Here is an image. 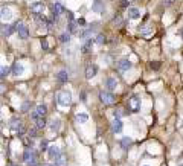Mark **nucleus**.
Segmentation results:
<instances>
[{
    "label": "nucleus",
    "instance_id": "f257e3e1",
    "mask_svg": "<svg viewBox=\"0 0 183 166\" xmlns=\"http://www.w3.org/2000/svg\"><path fill=\"white\" fill-rule=\"evenodd\" d=\"M57 102L61 107H69L72 104V95L67 92V90H60L57 93Z\"/></svg>",
    "mask_w": 183,
    "mask_h": 166
},
{
    "label": "nucleus",
    "instance_id": "f03ea898",
    "mask_svg": "<svg viewBox=\"0 0 183 166\" xmlns=\"http://www.w3.org/2000/svg\"><path fill=\"white\" fill-rule=\"evenodd\" d=\"M99 99H101V102L102 104H105V105H111V104H115V95H113L110 90H102V92L99 93Z\"/></svg>",
    "mask_w": 183,
    "mask_h": 166
},
{
    "label": "nucleus",
    "instance_id": "7ed1b4c3",
    "mask_svg": "<svg viewBox=\"0 0 183 166\" xmlns=\"http://www.w3.org/2000/svg\"><path fill=\"white\" fill-rule=\"evenodd\" d=\"M15 26V31H17V34L21 40H26L29 37V31H28V26L25 23H21V21H17V23L14 24Z\"/></svg>",
    "mask_w": 183,
    "mask_h": 166
},
{
    "label": "nucleus",
    "instance_id": "20e7f679",
    "mask_svg": "<svg viewBox=\"0 0 183 166\" xmlns=\"http://www.w3.org/2000/svg\"><path fill=\"white\" fill-rule=\"evenodd\" d=\"M51 11H52V18L55 20V23L58 21V15L64 12V6L60 3V2H55L51 5Z\"/></svg>",
    "mask_w": 183,
    "mask_h": 166
},
{
    "label": "nucleus",
    "instance_id": "39448f33",
    "mask_svg": "<svg viewBox=\"0 0 183 166\" xmlns=\"http://www.w3.org/2000/svg\"><path fill=\"white\" fill-rule=\"evenodd\" d=\"M128 108H130L131 113H137V111L141 110V99H139L137 96H131V98L128 99Z\"/></svg>",
    "mask_w": 183,
    "mask_h": 166
},
{
    "label": "nucleus",
    "instance_id": "423d86ee",
    "mask_svg": "<svg viewBox=\"0 0 183 166\" xmlns=\"http://www.w3.org/2000/svg\"><path fill=\"white\" fill-rule=\"evenodd\" d=\"M9 128L18 134V133L23 130V124H21V120L18 119V117H12V119L9 120Z\"/></svg>",
    "mask_w": 183,
    "mask_h": 166
},
{
    "label": "nucleus",
    "instance_id": "0eeeda50",
    "mask_svg": "<svg viewBox=\"0 0 183 166\" xmlns=\"http://www.w3.org/2000/svg\"><path fill=\"white\" fill-rule=\"evenodd\" d=\"M130 69H131V63H130V60H127V58H122V60L117 61V70L127 72V70H130Z\"/></svg>",
    "mask_w": 183,
    "mask_h": 166
},
{
    "label": "nucleus",
    "instance_id": "6e6552de",
    "mask_svg": "<svg viewBox=\"0 0 183 166\" xmlns=\"http://www.w3.org/2000/svg\"><path fill=\"white\" fill-rule=\"evenodd\" d=\"M44 9H46V6H44V3H43V2H35V3L31 5L32 14H43V12H44Z\"/></svg>",
    "mask_w": 183,
    "mask_h": 166
},
{
    "label": "nucleus",
    "instance_id": "1a4fd4ad",
    "mask_svg": "<svg viewBox=\"0 0 183 166\" xmlns=\"http://www.w3.org/2000/svg\"><path fill=\"white\" fill-rule=\"evenodd\" d=\"M96 73H98V66H96V64H89V66L85 67V78L87 79L93 78Z\"/></svg>",
    "mask_w": 183,
    "mask_h": 166
},
{
    "label": "nucleus",
    "instance_id": "9d476101",
    "mask_svg": "<svg viewBox=\"0 0 183 166\" xmlns=\"http://www.w3.org/2000/svg\"><path fill=\"white\" fill-rule=\"evenodd\" d=\"M14 32H17V31H15V26H14V24L5 23V24L2 26V35H3V37H9V35H12Z\"/></svg>",
    "mask_w": 183,
    "mask_h": 166
},
{
    "label": "nucleus",
    "instance_id": "9b49d317",
    "mask_svg": "<svg viewBox=\"0 0 183 166\" xmlns=\"http://www.w3.org/2000/svg\"><path fill=\"white\" fill-rule=\"evenodd\" d=\"M11 70H12V75H15V76H20V75H23L25 67H23V64H21V63L17 61V63H14V64H12Z\"/></svg>",
    "mask_w": 183,
    "mask_h": 166
},
{
    "label": "nucleus",
    "instance_id": "f8f14e48",
    "mask_svg": "<svg viewBox=\"0 0 183 166\" xmlns=\"http://www.w3.org/2000/svg\"><path fill=\"white\" fill-rule=\"evenodd\" d=\"M105 87H107V90H110V92H111V90H115L117 87V81L115 78H111V76L105 79Z\"/></svg>",
    "mask_w": 183,
    "mask_h": 166
},
{
    "label": "nucleus",
    "instance_id": "ddd939ff",
    "mask_svg": "<svg viewBox=\"0 0 183 166\" xmlns=\"http://www.w3.org/2000/svg\"><path fill=\"white\" fill-rule=\"evenodd\" d=\"M139 17H141V11H139L137 8H128V18L137 20Z\"/></svg>",
    "mask_w": 183,
    "mask_h": 166
},
{
    "label": "nucleus",
    "instance_id": "4468645a",
    "mask_svg": "<svg viewBox=\"0 0 183 166\" xmlns=\"http://www.w3.org/2000/svg\"><path fill=\"white\" fill-rule=\"evenodd\" d=\"M122 122H121V119H115L111 122V130H113V133H121L122 131Z\"/></svg>",
    "mask_w": 183,
    "mask_h": 166
},
{
    "label": "nucleus",
    "instance_id": "2eb2a0df",
    "mask_svg": "<svg viewBox=\"0 0 183 166\" xmlns=\"http://www.w3.org/2000/svg\"><path fill=\"white\" fill-rule=\"evenodd\" d=\"M93 43H95V40H92V38L85 40V43H84L83 47H81V52H83V53H89V52L92 50V46H93Z\"/></svg>",
    "mask_w": 183,
    "mask_h": 166
},
{
    "label": "nucleus",
    "instance_id": "dca6fc26",
    "mask_svg": "<svg viewBox=\"0 0 183 166\" xmlns=\"http://www.w3.org/2000/svg\"><path fill=\"white\" fill-rule=\"evenodd\" d=\"M47 152H49V157H51V159H57L58 156H61L60 148H57V146H49Z\"/></svg>",
    "mask_w": 183,
    "mask_h": 166
},
{
    "label": "nucleus",
    "instance_id": "f3484780",
    "mask_svg": "<svg viewBox=\"0 0 183 166\" xmlns=\"http://www.w3.org/2000/svg\"><path fill=\"white\" fill-rule=\"evenodd\" d=\"M60 127H61V122L58 120V119H52L49 122V128H51L52 133H57L58 130H60Z\"/></svg>",
    "mask_w": 183,
    "mask_h": 166
},
{
    "label": "nucleus",
    "instance_id": "a211bd4d",
    "mask_svg": "<svg viewBox=\"0 0 183 166\" xmlns=\"http://www.w3.org/2000/svg\"><path fill=\"white\" fill-rule=\"evenodd\" d=\"M0 17H2V20H3V21L11 20V17H12V14H11V9L3 6V8H2V14H0Z\"/></svg>",
    "mask_w": 183,
    "mask_h": 166
},
{
    "label": "nucleus",
    "instance_id": "6ab92c4d",
    "mask_svg": "<svg viewBox=\"0 0 183 166\" xmlns=\"http://www.w3.org/2000/svg\"><path fill=\"white\" fill-rule=\"evenodd\" d=\"M92 32H93V28H87V29H84L79 32V38L81 40H89V37L92 35Z\"/></svg>",
    "mask_w": 183,
    "mask_h": 166
},
{
    "label": "nucleus",
    "instance_id": "aec40b11",
    "mask_svg": "<svg viewBox=\"0 0 183 166\" xmlns=\"http://www.w3.org/2000/svg\"><path fill=\"white\" fill-rule=\"evenodd\" d=\"M78 21H70V23L67 24V32H70V34H76L78 32Z\"/></svg>",
    "mask_w": 183,
    "mask_h": 166
},
{
    "label": "nucleus",
    "instance_id": "412c9836",
    "mask_svg": "<svg viewBox=\"0 0 183 166\" xmlns=\"http://www.w3.org/2000/svg\"><path fill=\"white\" fill-rule=\"evenodd\" d=\"M67 78H69V75H67V72H66V70L58 72V75H57L58 82H61V84H64V82H66V81H67Z\"/></svg>",
    "mask_w": 183,
    "mask_h": 166
},
{
    "label": "nucleus",
    "instance_id": "4be33fe9",
    "mask_svg": "<svg viewBox=\"0 0 183 166\" xmlns=\"http://www.w3.org/2000/svg\"><path fill=\"white\" fill-rule=\"evenodd\" d=\"M35 111H37V113H38L41 117H44V114L47 113V107H46L44 104H40V105L35 108Z\"/></svg>",
    "mask_w": 183,
    "mask_h": 166
},
{
    "label": "nucleus",
    "instance_id": "5701e85b",
    "mask_svg": "<svg viewBox=\"0 0 183 166\" xmlns=\"http://www.w3.org/2000/svg\"><path fill=\"white\" fill-rule=\"evenodd\" d=\"M35 127L38 128V130L46 128V127H47V122L44 120V117H40V119H37V120H35Z\"/></svg>",
    "mask_w": 183,
    "mask_h": 166
},
{
    "label": "nucleus",
    "instance_id": "b1692460",
    "mask_svg": "<svg viewBox=\"0 0 183 166\" xmlns=\"http://www.w3.org/2000/svg\"><path fill=\"white\" fill-rule=\"evenodd\" d=\"M131 145V139H128V137H124L122 140H121V146H122V149L124 151H127L128 149V146Z\"/></svg>",
    "mask_w": 183,
    "mask_h": 166
},
{
    "label": "nucleus",
    "instance_id": "393cba45",
    "mask_svg": "<svg viewBox=\"0 0 183 166\" xmlns=\"http://www.w3.org/2000/svg\"><path fill=\"white\" fill-rule=\"evenodd\" d=\"M70 32H63V34L60 35V41L61 43H69V41H70Z\"/></svg>",
    "mask_w": 183,
    "mask_h": 166
},
{
    "label": "nucleus",
    "instance_id": "a878e982",
    "mask_svg": "<svg viewBox=\"0 0 183 166\" xmlns=\"http://www.w3.org/2000/svg\"><path fill=\"white\" fill-rule=\"evenodd\" d=\"M66 157H64V156H58L57 159H55V165L57 166H66Z\"/></svg>",
    "mask_w": 183,
    "mask_h": 166
},
{
    "label": "nucleus",
    "instance_id": "bb28decb",
    "mask_svg": "<svg viewBox=\"0 0 183 166\" xmlns=\"http://www.w3.org/2000/svg\"><path fill=\"white\" fill-rule=\"evenodd\" d=\"M92 9H93V11H96V12H99V11H104V8H102V5H101V2H99V0H96V2L93 3V6H92Z\"/></svg>",
    "mask_w": 183,
    "mask_h": 166
},
{
    "label": "nucleus",
    "instance_id": "cd10ccee",
    "mask_svg": "<svg viewBox=\"0 0 183 166\" xmlns=\"http://www.w3.org/2000/svg\"><path fill=\"white\" fill-rule=\"evenodd\" d=\"M107 40H105V37L102 35V34H99V35H96V38H95V43L96 44H104Z\"/></svg>",
    "mask_w": 183,
    "mask_h": 166
},
{
    "label": "nucleus",
    "instance_id": "c85d7f7f",
    "mask_svg": "<svg viewBox=\"0 0 183 166\" xmlns=\"http://www.w3.org/2000/svg\"><path fill=\"white\" fill-rule=\"evenodd\" d=\"M113 116H115V119H121V117L124 116V111L122 110H115L113 111Z\"/></svg>",
    "mask_w": 183,
    "mask_h": 166
},
{
    "label": "nucleus",
    "instance_id": "c756f323",
    "mask_svg": "<svg viewBox=\"0 0 183 166\" xmlns=\"http://www.w3.org/2000/svg\"><path fill=\"white\" fill-rule=\"evenodd\" d=\"M128 3H130L128 0H119V6L124 8V9H128V8H130V6H128Z\"/></svg>",
    "mask_w": 183,
    "mask_h": 166
},
{
    "label": "nucleus",
    "instance_id": "7c9ffc66",
    "mask_svg": "<svg viewBox=\"0 0 183 166\" xmlns=\"http://www.w3.org/2000/svg\"><path fill=\"white\" fill-rule=\"evenodd\" d=\"M76 119H78V122H87L89 117H87V114H78Z\"/></svg>",
    "mask_w": 183,
    "mask_h": 166
},
{
    "label": "nucleus",
    "instance_id": "2f4dec72",
    "mask_svg": "<svg viewBox=\"0 0 183 166\" xmlns=\"http://www.w3.org/2000/svg\"><path fill=\"white\" fill-rule=\"evenodd\" d=\"M41 47H43V50H49V44H47L46 38H41Z\"/></svg>",
    "mask_w": 183,
    "mask_h": 166
},
{
    "label": "nucleus",
    "instance_id": "473e14b6",
    "mask_svg": "<svg viewBox=\"0 0 183 166\" xmlns=\"http://www.w3.org/2000/svg\"><path fill=\"white\" fill-rule=\"evenodd\" d=\"M8 73H9V67H6V66H2V75H0V76H2V78H5Z\"/></svg>",
    "mask_w": 183,
    "mask_h": 166
},
{
    "label": "nucleus",
    "instance_id": "72a5a7b5",
    "mask_svg": "<svg viewBox=\"0 0 183 166\" xmlns=\"http://www.w3.org/2000/svg\"><path fill=\"white\" fill-rule=\"evenodd\" d=\"M113 23H115L116 26L122 23V17H121V15H119V14H117V15H116V17H115V18H113Z\"/></svg>",
    "mask_w": 183,
    "mask_h": 166
},
{
    "label": "nucleus",
    "instance_id": "f704fd0d",
    "mask_svg": "<svg viewBox=\"0 0 183 166\" xmlns=\"http://www.w3.org/2000/svg\"><path fill=\"white\" fill-rule=\"evenodd\" d=\"M37 130H38V128H32V130H29V137H32V139H35L37 137Z\"/></svg>",
    "mask_w": 183,
    "mask_h": 166
},
{
    "label": "nucleus",
    "instance_id": "c9c22d12",
    "mask_svg": "<svg viewBox=\"0 0 183 166\" xmlns=\"http://www.w3.org/2000/svg\"><path fill=\"white\" fill-rule=\"evenodd\" d=\"M29 107H31V102H29V101H26V102H23V105H21V110H23V111H28Z\"/></svg>",
    "mask_w": 183,
    "mask_h": 166
},
{
    "label": "nucleus",
    "instance_id": "e433bc0d",
    "mask_svg": "<svg viewBox=\"0 0 183 166\" xmlns=\"http://www.w3.org/2000/svg\"><path fill=\"white\" fill-rule=\"evenodd\" d=\"M150 67H151L153 70H157V69L160 67V64H159V61H154V63H151V64H150Z\"/></svg>",
    "mask_w": 183,
    "mask_h": 166
},
{
    "label": "nucleus",
    "instance_id": "4c0bfd02",
    "mask_svg": "<svg viewBox=\"0 0 183 166\" xmlns=\"http://www.w3.org/2000/svg\"><path fill=\"white\" fill-rule=\"evenodd\" d=\"M40 149H41V151H46V149H49V148H47V142H46V140H43V142L40 143Z\"/></svg>",
    "mask_w": 183,
    "mask_h": 166
},
{
    "label": "nucleus",
    "instance_id": "58836bf2",
    "mask_svg": "<svg viewBox=\"0 0 183 166\" xmlns=\"http://www.w3.org/2000/svg\"><path fill=\"white\" fill-rule=\"evenodd\" d=\"M31 117H32V119H34V120H37V119H40V114L38 113H37V111H32V114H31Z\"/></svg>",
    "mask_w": 183,
    "mask_h": 166
},
{
    "label": "nucleus",
    "instance_id": "ea45409f",
    "mask_svg": "<svg viewBox=\"0 0 183 166\" xmlns=\"http://www.w3.org/2000/svg\"><path fill=\"white\" fill-rule=\"evenodd\" d=\"M175 0H163V5H166V6H171V5H174Z\"/></svg>",
    "mask_w": 183,
    "mask_h": 166
},
{
    "label": "nucleus",
    "instance_id": "a19ab883",
    "mask_svg": "<svg viewBox=\"0 0 183 166\" xmlns=\"http://www.w3.org/2000/svg\"><path fill=\"white\" fill-rule=\"evenodd\" d=\"M67 17H69V20H70V21H73V14L70 12V11H67Z\"/></svg>",
    "mask_w": 183,
    "mask_h": 166
},
{
    "label": "nucleus",
    "instance_id": "79ce46f5",
    "mask_svg": "<svg viewBox=\"0 0 183 166\" xmlns=\"http://www.w3.org/2000/svg\"><path fill=\"white\" fill-rule=\"evenodd\" d=\"M78 24H79V26H84V24H85V20H84V18H79V20H78Z\"/></svg>",
    "mask_w": 183,
    "mask_h": 166
},
{
    "label": "nucleus",
    "instance_id": "37998d69",
    "mask_svg": "<svg viewBox=\"0 0 183 166\" xmlns=\"http://www.w3.org/2000/svg\"><path fill=\"white\" fill-rule=\"evenodd\" d=\"M81 98H83V102H85V93H81Z\"/></svg>",
    "mask_w": 183,
    "mask_h": 166
},
{
    "label": "nucleus",
    "instance_id": "c03bdc74",
    "mask_svg": "<svg viewBox=\"0 0 183 166\" xmlns=\"http://www.w3.org/2000/svg\"><path fill=\"white\" fill-rule=\"evenodd\" d=\"M41 166H53V165H41Z\"/></svg>",
    "mask_w": 183,
    "mask_h": 166
},
{
    "label": "nucleus",
    "instance_id": "a18cd8bd",
    "mask_svg": "<svg viewBox=\"0 0 183 166\" xmlns=\"http://www.w3.org/2000/svg\"><path fill=\"white\" fill-rule=\"evenodd\" d=\"M182 35H183V31H182Z\"/></svg>",
    "mask_w": 183,
    "mask_h": 166
},
{
    "label": "nucleus",
    "instance_id": "49530a36",
    "mask_svg": "<svg viewBox=\"0 0 183 166\" xmlns=\"http://www.w3.org/2000/svg\"><path fill=\"white\" fill-rule=\"evenodd\" d=\"M179 166H183V165H179Z\"/></svg>",
    "mask_w": 183,
    "mask_h": 166
},
{
    "label": "nucleus",
    "instance_id": "de8ad7c7",
    "mask_svg": "<svg viewBox=\"0 0 183 166\" xmlns=\"http://www.w3.org/2000/svg\"><path fill=\"white\" fill-rule=\"evenodd\" d=\"M12 166H14V165H12Z\"/></svg>",
    "mask_w": 183,
    "mask_h": 166
}]
</instances>
